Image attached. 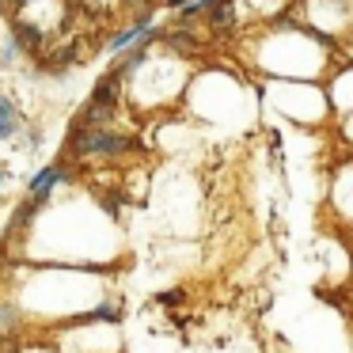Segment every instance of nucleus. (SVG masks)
<instances>
[{
	"instance_id": "f257e3e1",
	"label": "nucleus",
	"mask_w": 353,
	"mask_h": 353,
	"mask_svg": "<svg viewBox=\"0 0 353 353\" xmlns=\"http://www.w3.org/2000/svg\"><path fill=\"white\" fill-rule=\"evenodd\" d=\"M65 148H69L77 160H92V156L118 160V156H125V152L137 148V137H130V133H114V130H107V125H77Z\"/></svg>"
},
{
	"instance_id": "f03ea898",
	"label": "nucleus",
	"mask_w": 353,
	"mask_h": 353,
	"mask_svg": "<svg viewBox=\"0 0 353 353\" xmlns=\"http://www.w3.org/2000/svg\"><path fill=\"white\" fill-rule=\"evenodd\" d=\"M65 179H69V171H65L61 163H46V168H42L39 175H34L31 183H27V198H31V201H39V205H46V201H50V194H54L57 186L65 183Z\"/></svg>"
},
{
	"instance_id": "7ed1b4c3",
	"label": "nucleus",
	"mask_w": 353,
	"mask_h": 353,
	"mask_svg": "<svg viewBox=\"0 0 353 353\" xmlns=\"http://www.w3.org/2000/svg\"><path fill=\"white\" fill-rule=\"evenodd\" d=\"M148 31H152V12H141V16L133 19V23L125 27V31H118L114 39H110V46H107V50L118 57V54H125V50H133V46H137V42L145 39Z\"/></svg>"
},
{
	"instance_id": "20e7f679",
	"label": "nucleus",
	"mask_w": 353,
	"mask_h": 353,
	"mask_svg": "<svg viewBox=\"0 0 353 353\" xmlns=\"http://www.w3.org/2000/svg\"><path fill=\"white\" fill-rule=\"evenodd\" d=\"M19 125H23V118H19L16 103L8 95H0V141H12L19 133Z\"/></svg>"
},
{
	"instance_id": "39448f33",
	"label": "nucleus",
	"mask_w": 353,
	"mask_h": 353,
	"mask_svg": "<svg viewBox=\"0 0 353 353\" xmlns=\"http://www.w3.org/2000/svg\"><path fill=\"white\" fill-rule=\"evenodd\" d=\"M209 23H213V31L232 27L236 23V4H232V0H216L213 8H209Z\"/></svg>"
},
{
	"instance_id": "423d86ee",
	"label": "nucleus",
	"mask_w": 353,
	"mask_h": 353,
	"mask_svg": "<svg viewBox=\"0 0 353 353\" xmlns=\"http://www.w3.org/2000/svg\"><path fill=\"white\" fill-rule=\"evenodd\" d=\"M39 201H31V198H23V201H19V205H16V213H12V228H16V232H23L27 228V224H31L34 221V213H39Z\"/></svg>"
},
{
	"instance_id": "0eeeda50",
	"label": "nucleus",
	"mask_w": 353,
	"mask_h": 353,
	"mask_svg": "<svg viewBox=\"0 0 353 353\" xmlns=\"http://www.w3.org/2000/svg\"><path fill=\"white\" fill-rule=\"evenodd\" d=\"M19 327V312L8 304V300H0V338H12Z\"/></svg>"
},
{
	"instance_id": "6e6552de",
	"label": "nucleus",
	"mask_w": 353,
	"mask_h": 353,
	"mask_svg": "<svg viewBox=\"0 0 353 353\" xmlns=\"http://www.w3.org/2000/svg\"><path fill=\"white\" fill-rule=\"evenodd\" d=\"M19 57H23V50H19V42L8 34V42H4V50H0V65L8 69V65H16V61H19Z\"/></svg>"
},
{
	"instance_id": "1a4fd4ad",
	"label": "nucleus",
	"mask_w": 353,
	"mask_h": 353,
	"mask_svg": "<svg viewBox=\"0 0 353 353\" xmlns=\"http://www.w3.org/2000/svg\"><path fill=\"white\" fill-rule=\"evenodd\" d=\"M118 312H122V304H118V300H103V304L95 307L88 319H95V323H99V319H118Z\"/></svg>"
},
{
	"instance_id": "9d476101",
	"label": "nucleus",
	"mask_w": 353,
	"mask_h": 353,
	"mask_svg": "<svg viewBox=\"0 0 353 353\" xmlns=\"http://www.w3.org/2000/svg\"><path fill=\"white\" fill-rule=\"evenodd\" d=\"M179 300H183V292H160V304H179Z\"/></svg>"
},
{
	"instance_id": "9b49d317",
	"label": "nucleus",
	"mask_w": 353,
	"mask_h": 353,
	"mask_svg": "<svg viewBox=\"0 0 353 353\" xmlns=\"http://www.w3.org/2000/svg\"><path fill=\"white\" fill-rule=\"evenodd\" d=\"M4 179H8V168L0 163V194H4Z\"/></svg>"
},
{
	"instance_id": "f8f14e48",
	"label": "nucleus",
	"mask_w": 353,
	"mask_h": 353,
	"mask_svg": "<svg viewBox=\"0 0 353 353\" xmlns=\"http://www.w3.org/2000/svg\"><path fill=\"white\" fill-rule=\"evenodd\" d=\"M186 0H168V8H183Z\"/></svg>"
}]
</instances>
